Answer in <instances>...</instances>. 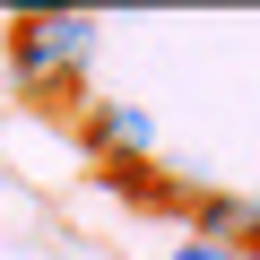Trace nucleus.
Segmentation results:
<instances>
[{
	"label": "nucleus",
	"mask_w": 260,
	"mask_h": 260,
	"mask_svg": "<svg viewBox=\"0 0 260 260\" xmlns=\"http://www.w3.org/2000/svg\"><path fill=\"white\" fill-rule=\"evenodd\" d=\"M78 148L113 174V165H148L156 156V121L148 104H121V95H87L78 104Z\"/></svg>",
	"instance_id": "obj_2"
},
{
	"label": "nucleus",
	"mask_w": 260,
	"mask_h": 260,
	"mask_svg": "<svg viewBox=\"0 0 260 260\" xmlns=\"http://www.w3.org/2000/svg\"><path fill=\"white\" fill-rule=\"evenodd\" d=\"M243 260H260V243H243Z\"/></svg>",
	"instance_id": "obj_5"
},
{
	"label": "nucleus",
	"mask_w": 260,
	"mask_h": 260,
	"mask_svg": "<svg viewBox=\"0 0 260 260\" xmlns=\"http://www.w3.org/2000/svg\"><path fill=\"white\" fill-rule=\"evenodd\" d=\"M182 217H191V234H200V243H225V251L260 243V200H243V191H191V200H182Z\"/></svg>",
	"instance_id": "obj_3"
},
{
	"label": "nucleus",
	"mask_w": 260,
	"mask_h": 260,
	"mask_svg": "<svg viewBox=\"0 0 260 260\" xmlns=\"http://www.w3.org/2000/svg\"><path fill=\"white\" fill-rule=\"evenodd\" d=\"M174 260H243V251H225V243H200V234H191V243H174Z\"/></svg>",
	"instance_id": "obj_4"
},
{
	"label": "nucleus",
	"mask_w": 260,
	"mask_h": 260,
	"mask_svg": "<svg viewBox=\"0 0 260 260\" xmlns=\"http://www.w3.org/2000/svg\"><path fill=\"white\" fill-rule=\"evenodd\" d=\"M95 18L87 9H26L9 18V35H0V61H9V87L44 113L61 104H87V70H95Z\"/></svg>",
	"instance_id": "obj_1"
}]
</instances>
